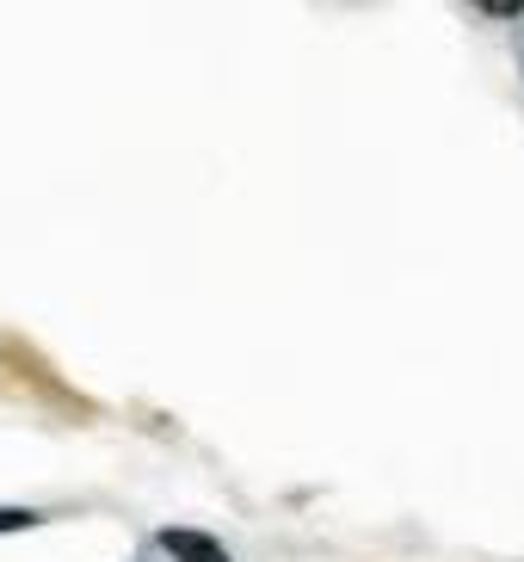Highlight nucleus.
Instances as JSON below:
<instances>
[{
	"label": "nucleus",
	"mask_w": 524,
	"mask_h": 562,
	"mask_svg": "<svg viewBox=\"0 0 524 562\" xmlns=\"http://www.w3.org/2000/svg\"><path fill=\"white\" fill-rule=\"evenodd\" d=\"M161 550L173 562H229V550L216 544L210 531H192V526H167L161 531Z\"/></svg>",
	"instance_id": "obj_1"
},
{
	"label": "nucleus",
	"mask_w": 524,
	"mask_h": 562,
	"mask_svg": "<svg viewBox=\"0 0 524 562\" xmlns=\"http://www.w3.org/2000/svg\"><path fill=\"white\" fill-rule=\"evenodd\" d=\"M44 513H25V507H0V531H32Z\"/></svg>",
	"instance_id": "obj_2"
}]
</instances>
